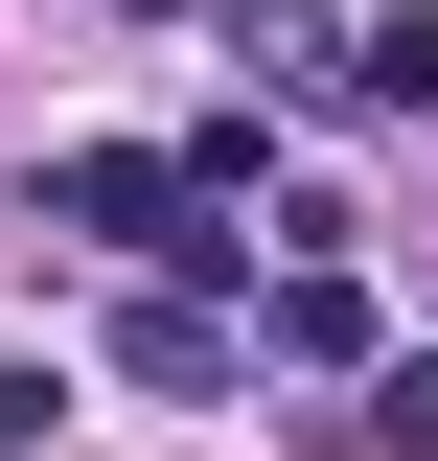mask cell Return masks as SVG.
<instances>
[{
	"label": "cell",
	"mask_w": 438,
	"mask_h": 461,
	"mask_svg": "<svg viewBox=\"0 0 438 461\" xmlns=\"http://www.w3.org/2000/svg\"><path fill=\"white\" fill-rule=\"evenodd\" d=\"M47 208H69V230H115V254H185V230H208V185L139 162V139H93V162H47Z\"/></svg>",
	"instance_id": "obj_1"
},
{
	"label": "cell",
	"mask_w": 438,
	"mask_h": 461,
	"mask_svg": "<svg viewBox=\"0 0 438 461\" xmlns=\"http://www.w3.org/2000/svg\"><path fill=\"white\" fill-rule=\"evenodd\" d=\"M115 369H139V393H231L254 346H231V300H139V323H115Z\"/></svg>",
	"instance_id": "obj_2"
},
{
	"label": "cell",
	"mask_w": 438,
	"mask_h": 461,
	"mask_svg": "<svg viewBox=\"0 0 438 461\" xmlns=\"http://www.w3.org/2000/svg\"><path fill=\"white\" fill-rule=\"evenodd\" d=\"M370 438H392V461H438V346H415V369H370Z\"/></svg>",
	"instance_id": "obj_5"
},
{
	"label": "cell",
	"mask_w": 438,
	"mask_h": 461,
	"mask_svg": "<svg viewBox=\"0 0 438 461\" xmlns=\"http://www.w3.org/2000/svg\"><path fill=\"white\" fill-rule=\"evenodd\" d=\"M231 346H277V369H370V277H277Z\"/></svg>",
	"instance_id": "obj_3"
},
{
	"label": "cell",
	"mask_w": 438,
	"mask_h": 461,
	"mask_svg": "<svg viewBox=\"0 0 438 461\" xmlns=\"http://www.w3.org/2000/svg\"><path fill=\"white\" fill-rule=\"evenodd\" d=\"M346 93H370V115H438V0H392V23H346Z\"/></svg>",
	"instance_id": "obj_4"
}]
</instances>
